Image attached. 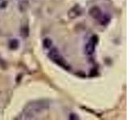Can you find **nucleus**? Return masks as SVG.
Returning a JSON list of instances; mask_svg holds the SVG:
<instances>
[{"label": "nucleus", "instance_id": "1", "mask_svg": "<svg viewBox=\"0 0 129 120\" xmlns=\"http://www.w3.org/2000/svg\"><path fill=\"white\" fill-rule=\"evenodd\" d=\"M50 103L47 99H39L34 100L27 103L23 110V115L26 119L33 118L36 115H37L45 110H48Z\"/></svg>", "mask_w": 129, "mask_h": 120}, {"label": "nucleus", "instance_id": "2", "mask_svg": "<svg viewBox=\"0 0 129 120\" xmlns=\"http://www.w3.org/2000/svg\"><path fill=\"white\" fill-rule=\"evenodd\" d=\"M84 13V9L83 7H82L78 4H76L72 8H70L68 11V16L69 18L71 19H74L77 18L79 16L82 15V14Z\"/></svg>", "mask_w": 129, "mask_h": 120}, {"label": "nucleus", "instance_id": "3", "mask_svg": "<svg viewBox=\"0 0 129 120\" xmlns=\"http://www.w3.org/2000/svg\"><path fill=\"white\" fill-rule=\"evenodd\" d=\"M89 15L92 17L93 18H95V19H99L100 18V16L102 15L103 12L102 10L100 9V7L98 6H91L90 9H89Z\"/></svg>", "mask_w": 129, "mask_h": 120}, {"label": "nucleus", "instance_id": "4", "mask_svg": "<svg viewBox=\"0 0 129 120\" xmlns=\"http://www.w3.org/2000/svg\"><path fill=\"white\" fill-rule=\"evenodd\" d=\"M111 19V15L109 14H107V13L102 14V15H101V16H100V18H99V23H100L102 26H107L108 24L110 23Z\"/></svg>", "mask_w": 129, "mask_h": 120}, {"label": "nucleus", "instance_id": "5", "mask_svg": "<svg viewBox=\"0 0 129 120\" xmlns=\"http://www.w3.org/2000/svg\"><path fill=\"white\" fill-rule=\"evenodd\" d=\"M19 45H20L19 41L15 38H11L9 39V41H8V47H9V49L11 50H16L17 49H19Z\"/></svg>", "mask_w": 129, "mask_h": 120}, {"label": "nucleus", "instance_id": "6", "mask_svg": "<svg viewBox=\"0 0 129 120\" xmlns=\"http://www.w3.org/2000/svg\"><path fill=\"white\" fill-rule=\"evenodd\" d=\"M95 44L90 42L89 41L86 44V46H85V53L87 55H91L94 53L95 51Z\"/></svg>", "mask_w": 129, "mask_h": 120}, {"label": "nucleus", "instance_id": "7", "mask_svg": "<svg viewBox=\"0 0 129 120\" xmlns=\"http://www.w3.org/2000/svg\"><path fill=\"white\" fill-rule=\"evenodd\" d=\"M20 35L23 38H26L29 36V27L27 25H23L20 28Z\"/></svg>", "mask_w": 129, "mask_h": 120}, {"label": "nucleus", "instance_id": "8", "mask_svg": "<svg viewBox=\"0 0 129 120\" xmlns=\"http://www.w3.org/2000/svg\"><path fill=\"white\" fill-rule=\"evenodd\" d=\"M28 6H29V2H28L27 0H23V1H20L18 4L19 10L21 12L25 11L28 8Z\"/></svg>", "mask_w": 129, "mask_h": 120}, {"label": "nucleus", "instance_id": "9", "mask_svg": "<svg viewBox=\"0 0 129 120\" xmlns=\"http://www.w3.org/2000/svg\"><path fill=\"white\" fill-rule=\"evenodd\" d=\"M52 46V39L49 38H45L43 40V46L45 48V49H49Z\"/></svg>", "mask_w": 129, "mask_h": 120}, {"label": "nucleus", "instance_id": "10", "mask_svg": "<svg viewBox=\"0 0 129 120\" xmlns=\"http://www.w3.org/2000/svg\"><path fill=\"white\" fill-rule=\"evenodd\" d=\"M99 36L98 35H96V34H94V35H92L90 38V42H92V43H94V44H98L99 42Z\"/></svg>", "mask_w": 129, "mask_h": 120}, {"label": "nucleus", "instance_id": "11", "mask_svg": "<svg viewBox=\"0 0 129 120\" xmlns=\"http://www.w3.org/2000/svg\"><path fill=\"white\" fill-rule=\"evenodd\" d=\"M70 119H71V120H78V119H79V117H78V115L77 114L71 113L70 114Z\"/></svg>", "mask_w": 129, "mask_h": 120}, {"label": "nucleus", "instance_id": "12", "mask_svg": "<svg viewBox=\"0 0 129 120\" xmlns=\"http://www.w3.org/2000/svg\"><path fill=\"white\" fill-rule=\"evenodd\" d=\"M97 69H95V68H93V69L90 70V76H94L97 74Z\"/></svg>", "mask_w": 129, "mask_h": 120}]
</instances>
